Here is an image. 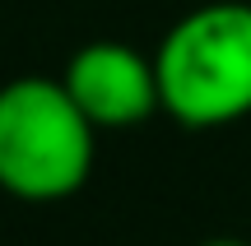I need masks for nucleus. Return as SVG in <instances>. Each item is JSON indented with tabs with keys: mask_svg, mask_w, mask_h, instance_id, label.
<instances>
[{
	"mask_svg": "<svg viewBox=\"0 0 251 246\" xmlns=\"http://www.w3.org/2000/svg\"><path fill=\"white\" fill-rule=\"evenodd\" d=\"M200 246H251V242H242V237H209V242H200Z\"/></svg>",
	"mask_w": 251,
	"mask_h": 246,
	"instance_id": "4",
	"label": "nucleus"
},
{
	"mask_svg": "<svg viewBox=\"0 0 251 246\" xmlns=\"http://www.w3.org/2000/svg\"><path fill=\"white\" fill-rule=\"evenodd\" d=\"M98 126L61 74H14L0 84V191L24 204H56L89 186Z\"/></svg>",
	"mask_w": 251,
	"mask_h": 246,
	"instance_id": "2",
	"label": "nucleus"
},
{
	"mask_svg": "<svg viewBox=\"0 0 251 246\" xmlns=\"http://www.w3.org/2000/svg\"><path fill=\"white\" fill-rule=\"evenodd\" d=\"M163 116L224 130L251 116V0H205L153 46Z\"/></svg>",
	"mask_w": 251,
	"mask_h": 246,
	"instance_id": "1",
	"label": "nucleus"
},
{
	"mask_svg": "<svg viewBox=\"0 0 251 246\" xmlns=\"http://www.w3.org/2000/svg\"><path fill=\"white\" fill-rule=\"evenodd\" d=\"M61 84L98 130H135L163 112L153 56L117 37H93L65 61Z\"/></svg>",
	"mask_w": 251,
	"mask_h": 246,
	"instance_id": "3",
	"label": "nucleus"
}]
</instances>
